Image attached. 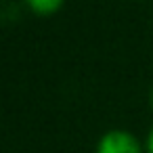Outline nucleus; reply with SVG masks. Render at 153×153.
Here are the masks:
<instances>
[{
    "instance_id": "obj_1",
    "label": "nucleus",
    "mask_w": 153,
    "mask_h": 153,
    "mask_svg": "<svg viewBox=\"0 0 153 153\" xmlns=\"http://www.w3.org/2000/svg\"><path fill=\"white\" fill-rule=\"evenodd\" d=\"M94 153H147L145 143H140L132 132L113 128L107 130L94 147Z\"/></svg>"
},
{
    "instance_id": "obj_2",
    "label": "nucleus",
    "mask_w": 153,
    "mask_h": 153,
    "mask_svg": "<svg viewBox=\"0 0 153 153\" xmlns=\"http://www.w3.org/2000/svg\"><path fill=\"white\" fill-rule=\"evenodd\" d=\"M65 0H25L27 9L38 17H51L61 11Z\"/></svg>"
},
{
    "instance_id": "obj_3",
    "label": "nucleus",
    "mask_w": 153,
    "mask_h": 153,
    "mask_svg": "<svg viewBox=\"0 0 153 153\" xmlns=\"http://www.w3.org/2000/svg\"><path fill=\"white\" fill-rule=\"evenodd\" d=\"M145 151H147V153H153V126H151L149 132H147V138H145Z\"/></svg>"
},
{
    "instance_id": "obj_4",
    "label": "nucleus",
    "mask_w": 153,
    "mask_h": 153,
    "mask_svg": "<svg viewBox=\"0 0 153 153\" xmlns=\"http://www.w3.org/2000/svg\"><path fill=\"white\" fill-rule=\"evenodd\" d=\"M149 103H151V107H153V88H151V92H149Z\"/></svg>"
}]
</instances>
